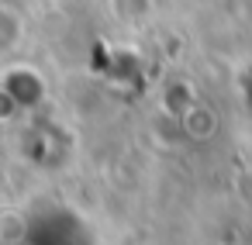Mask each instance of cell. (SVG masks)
<instances>
[{
    "mask_svg": "<svg viewBox=\"0 0 252 245\" xmlns=\"http://www.w3.org/2000/svg\"><path fill=\"white\" fill-rule=\"evenodd\" d=\"M21 38H25V21H21V14L0 4V59L11 56V52H18Z\"/></svg>",
    "mask_w": 252,
    "mask_h": 245,
    "instance_id": "obj_1",
    "label": "cell"
}]
</instances>
